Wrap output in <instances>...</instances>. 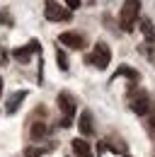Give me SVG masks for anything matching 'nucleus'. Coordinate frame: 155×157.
<instances>
[{
  "label": "nucleus",
  "instance_id": "f257e3e1",
  "mask_svg": "<svg viewBox=\"0 0 155 157\" xmlns=\"http://www.w3.org/2000/svg\"><path fill=\"white\" fill-rule=\"evenodd\" d=\"M138 12H141V0H126V2H124L121 15H119V22H121V29H124V32H133Z\"/></svg>",
  "mask_w": 155,
  "mask_h": 157
},
{
  "label": "nucleus",
  "instance_id": "f03ea898",
  "mask_svg": "<svg viewBox=\"0 0 155 157\" xmlns=\"http://www.w3.org/2000/svg\"><path fill=\"white\" fill-rule=\"evenodd\" d=\"M85 60H87L90 65H95L97 70H104V68L109 65V60H112V51H109V46H107L104 41H97L95 48H92V53H90Z\"/></svg>",
  "mask_w": 155,
  "mask_h": 157
},
{
  "label": "nucleus",
  "instance_id": "7ed1b4c3",
  "mask_svg": "<svg viewBox=\"0 0 155 157\" xmlns=\"http://www.w3.org/2000/svg\"><path fill=\"white\" fill-rule=\"evenodd\" d=\"M44 15H46V20H49V22H68V20H70V10H68V7H61V5L54 2V0H46V5H44Z\"/></svg>",
  "mask_w": 155,
  "mask_h": 157
},
{
  "label": "nucleus",
  "instance_id": "20e7f679",
  "mask_svg": "<svg viewBox=\"0 0 155 157\" xmlns=\"http://www.w3.org/2000/svg\"><path fill=\"white\" fill-rule=\"evenodd\" d=\"M131 109H133L138 116H145L150 111V97H148V92H143V90L133 92L131 94Z\"/></svg>",
  "mask_w": 155,
  "mask_h": 157
},
{
  "label": "nucleus",
  "instance_id": "39448f33",
  "mask_svg": "<svg viewBox=\"0 0 155 157\" xmlns=\"http://www.w3.org/2000/svg\"><path fill=\"white\" fill-rule=\"evenodd\" d=\"M58 41H61L63 46H68V48H78V51L87 46L85 36H82V34H78V32H63V34L58 36Z\"/></svg>",
  "mask_w": 155,
  "mask_h": 157
},
{
  "label": "nucleus",
  "instance_id": "423d86ee",
  "mask_svg": "<svg viewBox=\"0 0 155 157\" xmlns=\"http://www.w3.org/2000/svg\"><path fill=\"white\" fill-rule=\"evenodd\" d=\"M39 51H41L39 41H29L27 46H22V48H15V51H12V56H15V60H19V63H29L32 53H39Z\"/></svg>",
  "mask_w": 155,
  "mask_h": 157
},
{
  "label": "nucleus",
  "instance_id": "0eeeda50",
  "mask_svg": "<svg viewBox=\"0 0 155 157\" xmlns=\"http://www.w3.org/2000/svg\"><path fill=\"white\" fill-rule=\"evenodd\" d=\"M56 101H58V109H61L66 116H73V114H75V99H73L70 92H61Z\"/></svg>",
  "mask_w": 155,
  "mask_h": 157
},
{
  "label": "nucleus",
  "instance_id": "6e6552de",
  "mask_svg": "<svg viewBox=\"0 0 155 157\" xmlns=\"http://www.w3.org/2000/svg\"><path fill=\"white\" fill-rule=\"evenodd\" d=\"M78 128H80V133L82 136H92V114L85 109V111H80V118H78Z\"/></svg>",
  "mask_w": 155,
  "mask_h": 157
},
{
  "label": "nucleus",
  "instance_id": "1a4fd4ad",
  "mask_svg": "<svg viewBox=\"0 0 155 157\" xmlns=\"http://www.w3.org/2000/svg\"><path fill=\"white\" fill-rule=\"evenodd\" d=\"M73 152H75V157H92V147H90L87 140L75 138V140H73Z\"/></svg>",
  "mask_w": 155,
  "mask_h": 157
},
{
  "label": "nucleus",
  "instance_id": "9d476101",
  "mask_svg": "<svg viewBox=\"0 0 155 157\" xmlns=\"http://www.w3.org/2000/svg\"><path fill=\"white\" fill-rule=\"evenodd\" d=\"M24 97H27V92H24V90H19V92H15V94L10 97V101H7V106H5V111H7V114H15V111H17V106L22 104V99H24Z\"/></svg>",
  "mask_w": 155,
  "mask_h": 157
},
{
  "label": "nucleus",
  "instance_id": "9b49d317",
  "mask_svg": "<svg viewBox=\"0 0 155 157\" xmlns=\"http://www.w3.org/2000/svg\"><path fill=\"white\" fill-rule=\"evenodd\" d=\"M141 32H143V36H145L148 44H153V41H155V27H153V22H150V20L141 22Z\"/></svg>",
  "mask_w": 155,
  "mask_h": 157
},
{
  "label": "nucleus",
  "instance_id": "f8f14e48",
  "mask_svg": "<svg viewBox=\"0 0 155 157\" xmlns=\"http://www.w3.org/2000/svg\"><path fill=\"white\" fill-rule=\"evenodd\" d=\"M32 138H34V140H44V138H46V126H44L41 121L32 123Z\"/></svg>",
  "mask_w": 155,
  "mask_h": 157
},
{
  "label": "nucleus",
  "instance_id": "ddd939ff",
  "mask_svg": "<svg viewBox=\"0 0 155 157\" xmlns=\"http://www.w3.org/2000/svg\"><path fill=\"white\" fill-rule=\"evenodd\" d=\"M56 60H58V68L61 70H68V58H66V53L61 48H56Z\"/></svg>",
  "mask_w": 155,
  "mask_h": 157
},
{
  "label": "nucleus",
  "instance_id": "4468645a",
  "mask_svg": "<svg viewBox=\"0 0 155 157\" xmlns=\"http://www.w3.org/2000/svg\"><path fill=\"white\" fill-rule=\"evenodd\" d=\"M116 75H129L131 80L138 78V73H136V70H131V68H126V65H124V68H119V70H116ZM116 75H114V78H116Z\"/></svg>",
  "mask_w": 155,
  "mask_h": 157
},
{
  "label": "nucleus",
  "instance_id": "2eb2a0df",
  "mask_svg": "<svg viewBox=\"0 0 155 157\" xmlns=\"http://www.w3.org/2000/svg\"><path fill=\"white\" fill-rule=\"evenodd\" d=\"M66 5H68L70 10H78V7L82 5V0H66Z\"/></svg>",
  "mask_w": 155,
  "mask_h": 157
},
{
  "label": "nucleus",
  "instance_id": "dca6fc26",
  "mask_svg": "<svg viewBox=\"0 0 155 157\" xmlns=\"http://www.w3.org/2000/svg\"><path fill=\"white\" fill-rule=\"evenodd\" d=\"M150 128H153V133H155V116L150 118Z\"/></svg>",
  "mask_w": 155,
  "mask_h": 157
},
{
  "label": "nucleus",
  "instance_id": "f3484780",
  "mask_svg": "<svg viewBox=\"0 0 155 157\" xmlns=\"http://www.w3.org/2000/svg\"><path fill=\"white\" fill-rule=\"evenodd\" d=\"M0 94H2V80H0Z\"/></svg>",
  "mask_w": 155,
  "mask_h": 157
},
{
  "label": "nucleus",
  "instance_id": "a211bd4d",
  "mask_svg": "<svg viewBox=\"0 0 155 157\" xmlns=\"http://www.w3.org/2000/svg\"><path fill=\"white\" fill-rule=\"evenodd\" d=\"M124 157H129V155H124Z\"/></svg>",
  "mask_w": 155,
  "mask_h": 157
}]
</instances>
